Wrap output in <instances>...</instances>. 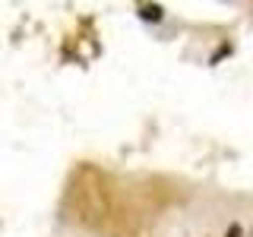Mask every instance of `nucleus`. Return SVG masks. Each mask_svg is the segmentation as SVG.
<instances>
[{
  "instance_id": "nucleus-1",
  "label": "nucleus",
  "mask_w": 253,
  "mask_h": 237,
  "mask_svg": "<svg viewBox=\"0 0 253 237\" xmlns=\"http://www.w3.org/2000/svg\"><path fill=\"white\" fill-rule=\"evenodd\" d=\"M225 237H244V231H241V225H231L228 228V234Z\"/></svg>"
},
{
  "instance_id": "nucleus-2",
  "label": "nucleus",
  "mask_w": 253,
  "mask_h": 237,
  "mask_svg": "<svg viewBox=\"0 0 253 237\" xmlns=\"http://www.w3.org/2000/svg\"><path fill=\"white\" fill-rule=\"evenodd\" d=\"M142 13H146L149 19H158V6H146V10H142Z\"/></svg>"
}]
</instances>
